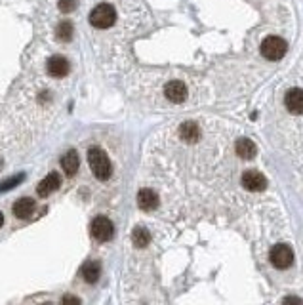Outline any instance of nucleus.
<instances>
[{
	"label": "nucleus",
	"instance_id": "f257e3e1",
	"mask_svg": "<svg viewBox=\"0 0 303 305\" xmlns=\"http://www.w3.org/2000/svg\"><path fill=\"white\" fill-rule=\"evenodd\" d=\"M88 162H90L92 174L96 175L99 181H107L111 174H113V166H111L107 152L103 149H99V147H92L88 151Z\"/></svg>",
	"mask_w": 303,
	"mask_h": 305
},
{
	"label": "nucleus",
	"instance_id": "2eb2a0df",
	"mask_svg": "<svg viewBox=\"0 0 303 305\" xmlns=\"http://www.w3.org/2000/svg\"><path fill=\"white\" fill-rule=\"evenodd\" d=\"M99 275H101V267H99L98 262H86L82 265V279H84L88 284L98 283Z\"/></svg>",
	"mask_w": 303,
	"mask_h": 305
},
{
	"label": "nucleus",
	"instance_id": "9d476101",
	"mask_svg": "<svg viewBox=\"0 0 303 305\" xmlns=\"http://www.w3.org/2000/svg\"><path fill=\"white\" fill-rule=\"evenodd\" d=\"M138 206L143 212H152L154 208L158 206V196L152 189H141L138 193Z\"/></svg>",
	"mask_w": 303,
	"mask_h": 305
},
{
	"label": "nucleus",
	"instance_id": "20e7f679",
	"mask_svg": "<svg viewBox=\"0 0 303 305\" xmlns=\"http://www.w3.org/2000/svg\"><path fill=\"white\" fill-rule=\"evenodd\" d=\"M90 231H92V237L98 240V242H107V240L113 239L115 235V225L113 221L105 216H98V218L92 221L90 225Z\"/></svg>",
	"mask_w": 303,
	"mask_h": 305
},
{
	"label": "nucleus",
	"instance_id": "dca6fc26",
	"mask_svg": "<svg viewBox=\"0 0 303 305\" xmlns=\"http://www.w3.org/2000/svg\"><path fill=\"white\" fill-rule=\"evenodd\" d=\"M235 149H237V152L242 156V158H254L256 156V145L250 142V140H246V138H242V140H238L237 145H235Z\"/></svg>",
	"mask_w": 303,
	"mask_h": 305
},
{
	"label": "nucleus",
	"instance_id": "9b49d317",
	"mask_svg": "<svg viewBox=\"0 0 303 305\" xmlns=\"http://www.w3.org/2000/svg\"><path fill=\"white\" fill-rule=\"evenodd\" d=\"M284 103H286V109L294 115L303 113V90H298V88L290 90L284 98Z\"/></svg>",
	"mask_w": 303,
	"mask_h": 305
},
{
	"label": "nucleus",
	"instance_id": "423d86ee",
	"mask_svg": "<svg viewBox=\"0 0 303 305\" xmlns=\"http://www.w3.org/2000/svg\"><path fill=\"white\" fill-rule=\"evenodd\" d=\"M242 185L248 191H263L267 187V177L258 170H246L242 174Z\"/></svg>",
	"mask_w": 303,
	"mask_h": 305
},
{
	"label": "nucleus",
	"instance_id": "f8f14e48",
	"mask_svg": "<svg viewBox=\"0 0 303 305\" xmlns=\"http://www.w3.org/2000/svg\"><path fill=\"white\" fill-rule=\"evenodd\" d=\"M78 166H80V158H78V154H76L75 149H71V151L61 158V168H63L65 175L73 177V175L78 172Z\"/></svg>",
	"mask_w": 303,
	"mask_h": 305
},
{
	"label": "nucleus",
	"instance_id": "6ab92c4d",
	"mask_svg": "<svg viewBox=\"0 0 303 305\" xmlns=\"http://www.w3.org/2000/svg\"><path fill=\"white\" fill-rule=\"evenodd\" d=\"M23 179H25V175L19 174V175L10 177V179H6V181H2V183H0V193H2V191H10V189H13L15 185H19Z\"/></svg>",
	"mask_w": 303,
	"mask_h": 305
},
{
	"label": "nucleus",
	"instance_id": "4468645a",
	"mask_svg": "<svg viewBox=\"0 0 303 305\" xmlns=\"http://www.w3.org/2000/svg\"><path fill=\"white\" fill-rule=\"evenodd\" d=\"M179 136H181L183 142L193 143L198 140V136H200V128H198V124H195V122H183L181 128H179Z\"/></svg>",
	"mask_w": 303,
	"mask_h": 305
},
{
	"label": "nucleus",
	"instance_id": "0eeeda50",
	"mask_svg": "<svg viewBox=\"0 0 303 305\" xmlns=\"http://www.w3.org/2000/svg\"><path fill=\"white\" fill-rule=\"evenodd\" d=\"M164 96L170 99L172 103H181L187 98V86L181 80H170L164 86Z\"/></svg>",
	"mask_w": 303,
	"mask_h": 305
},
{
	"label": "nucleus",
	"instance_id": "4be33fe9",
	"mask_svg": "<svg viewBox=\"0 0 303 305\" xmlns=\"http://www.w3.org/2000/svg\"><path fill=\"white\" fill-rule=\"evenodd\" d=\"M282 302H284V304H302V300H300V298H284Z\"/></svg>",
	"mask_w": 303,
	"mask_h": 305
},
{
	"label": "nucleus",
	"instance_id": "f3484780",
	"mask_svg": "<svg viewBox=\"0 0 303 305\" xmlns=\"http://www.w3.org/2000/svg\"><path fill=\"white\" fill-rule=\"evenodd\" d=\"M132 242H134V246H138V248H145V246L151 242L149 231L143 227H136L134 229V233H132Z\"/></svg>",
	"mask_w": 303,
	"mask_h": 305
},
{
	"label": "nucleus",
	"instance_id": "ddd939ff",
	"mask_svg": "<svg viewBox=\"0 0 303 305\" xmlns=\"http://www.w3.org/2000/svg\"><path fill=\"white\" fill-rule=\"evenodd\" d=\"M34 210V200L33 198H19L15 204H13V216L15 218H21V219H27Z\"/></svg>",
	"mask_w": 303,
	"mask_h": 305
},
{
	"label": "nucleus",
	"instance_id": "b1692460",
	"mask_svg": "<svg viewBox=\"0 0 303 305\" xmlns=\"http://www.w3.org/2000/svg\"><path fill=\"white\" fill-rule=\"evenodd\" d=\"M0 166H2V160H0Z\"/></svg>",
	"mask_w": 303,
	"mask_h": 305
},
{
	"label": "nucleus",
	"instance_id": "5701e85b",
	"mask_svg": "<svg viewBox=\"0 0 303 305\" xmlns=\"http://www.w3.org/2000/svg\"><path fill=\"white\" fill-rule=\"evenodd\" d=\"M2 225H4V216L0 214V227H2Z\"/></svg>",
	"mask_w": 303,
	"mask_h": 305
},
{
	"label": "nucleus",
	"instance_id": "7ed1b4c3",
	"mask_svg": "<svg viewBox=\"0 0 303 305\" xmlns=\"http://www.w3.org/2000/svg\"><path fill=\"white\" fill-rule=\"evenodd\" d=\"M286 42L282 40L281 36H267L263 44H261V54L265 59H271V61H279L284 57L286 54Z\"/></svg>",
	"mask_w": 303,
	"mask_h": 305
},
{
	"label": "nucleus",
	"instance_id": "a211bd4d",
	"mask_svg": "<svg viewBox=\"0 0 303 305\" xmlns=\"http://www.w3.org/2000/svg\"><path fill=\"white\" fill-rule=\"evenodd\" d=\"M73 33H75V29H73V23L71 21H61L57 25V29H55V36L61 42H69L73 38Z\"/></svg>",
	"mask_w": 303,
	"mask_h": 305
},
{
	"label": "nucleus",
	"instance_id": "f03ea898",
	"mask_svg": "<svg viewBox=\"0 0 303 305\" xmlns=\"http://www.w3.org/2000/svg\"><path fill=\"white\" fill-rule=\"evenodd\" d=\"M117 21V11L115 8L107 4V2H103V4H98L92 13H90V23H92V27H96V29H109V27H113Z\"/></svg>",
	"mask_w": 303,
	"mask_h": 305
},
{
	"label": "nucleus",
	"instance_id": "6e6552de",
	"mask_svg": "<svg viewBox=\"0 0 303 305\" xmlns=\"http://www.w3.org/2000/svg\"><path fill=\"white\" fill-rule=\"evenodd\" d=\"M59 185H61V177L55 174V172H52V174H48L42 181L38 183V187H36V193H38V196L46 198V196L52 195L54 191H57V189H59Z\"/></svg>",
	"mask_w": 303,
	"mask_h": 305
},
{
	"label": "nucleus",
	"instance_id": "39448f33",
	"mask_svg": "<svg viewBox=\"0 0 303 305\" xmlns=\"http://www.w3.org/2000/svg\"><path fill=\"white\" fill-rule=\"evenodd\" d=\"M294 262V252L288 244H277L273 246L271 250V263L277 267V269H286L290 267Z\"/></svg>",
	"mask_w": 303,
	"mask_h": 305
},
{
	"label": "nucleus",
	"instance_id": "412c9836",
	"mask_svg": "<svg viewBox=\"0 0 303 305\" xmlns=\"http://www.w3.org/2000/svg\"><path fill=\"white\" fill-rule=\"evenodd\" d=\"M63 304H80V300H78V298H73V296H65V298H63Z\"/></svg>",
	"mask_w": 303,
	"mask_h": 305
},
{
	"label": "nucleus",
	"instance_id": "aec40b11",
	"mask_svg": "<svg viewBox=\"0 0 303 305\" xmlns=\"http://www.w3.org/2000/svg\"><path fill=\"white\" fill-rule=\"evenodd\" d=\"M59 10L63 13H71L76 10V0H59Z\"/></svg>",
	"mask_w": 303,
	"mask_h": 305
},
{
	"label": "nucleus",
	"instance_id": "1a4fd4ad",
	"mask_svg": "<svg viewBox=\"0 0 303 305\" xmlns=\"http://www.w3.org/2000/svg\"><path fill=\"white\" fill-rule=\"evenodd\" d=\"M48 73L54 76V78H61L69 73V61H67L63 55H52L48 59Z\"/></svg>",
	"mask_w": 303,
	"mask_h": 305
}]
</instances>
